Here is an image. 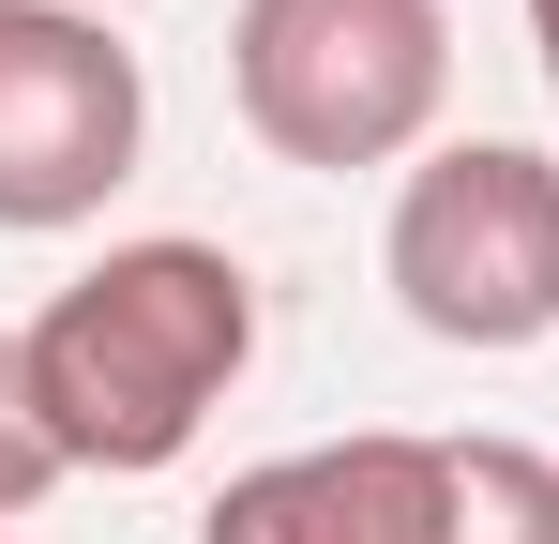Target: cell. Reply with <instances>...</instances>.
Here are the masks:
<instances>
[{
    "instance_id": "52a82bcc",
    "label": "cell",
    "mask_w": 559,
    "mask_h": 544,
    "mask_svg": "<svg viewBox=\"0 0 559 544\" xmlns=\"http://www.w3.org/2000/svg\"><path fill=\"white\" fill-rule=\"evenodd\" d=\"M61 484H76V469H61L46 409H31V363H15V333H0V530H31Z\"/></svg>"
},
{
    "instance_id": "8992f818",
    "label": "cell",
    "mask_w": 559,
    "mask_h": 544,
    "mask_svg": "<svg viewBox=\"0 0 559 544\" xmlns=\"http://www.w3.org/2000/svg\"><path fill=\"white\" fill-rule=\"evenodd\" d=\"M439 544H559V453L545 439H454Z\"/></svg>"
},
{
    "instance_id": "5b68a950",
    "label": "cell",
    "mask_w": 559,
    "mask_h": 544,
    "mask_svg": "<svg viewBox=\"0 0 559 544\" xmlns=\"http://www.w3.org/2000/svg\"><path fill=\"white\" fill-rule=\"evenodd\" d=\"M439 499H454V439L364 424V439H302L242 469L197 515V544H439Z\"/></svg>"
},
{
    "instance_id": "3957f363",
    "label": "cell",
    "mask_w": 559,
    "mask_h": 544,
    "mask_svg": "<svg viewBox=\"0 0 559 544\" xmlns=\"http://www.w3.org/2000/svg\"><path fill=\"white\" fill-rule=\"evenodd\" d=\"M378 272L408 303V333L439 348H545L559 333V152L530 137H439L424 167L393 181Z\"/></svg>"
},
{
    "instance_id": "9c48e42d",
    "label": "cell",
    "mask_w": 559,
    "mask_h": 544,
    "mask_svg": "<svg viewBox=\"0 0 559 544\" xmlns=\"http://www.w3.org/2000/svg\"><path fill=\"white\" fill-rule=\"evenodd\" d=\"M0 544H15V530H0Z\"/></svg>"
},
{
    "instance_id": "277c9868",
    "label": "cell",
    "mask_w": 559,
    "mask_h": 544,
    "mask_svg": "<svg viewBox=\"0 0 559 544\" xmlns=\"http://www.w3.org/2000/svg\"><path fill=\"white\" fill-rule=\"evenodd\" d=\"M152 152V76L92 0H0V227H92Z\"/></svg>"
},
{
    "instance_id": "7a4b0ae2",
    "label": "cell",
    "mask_w": 559,
    "mask_h": 544,
    "mask_svg": "<svg viewBox=\"0 0 559 544\" xmlns=\"http://www.w3.org/2000/svg\"><path fill=\"white\" fill-rule=\"evenodd\" d=\"M227 91L273 167H424L454 106V0H242Z\"/></svg>"
},
{
    "instance_id": "ba28073f",
    "label": "cell",
    "mask_w": 559,
    "mask_h": 544,
    "mask_svg": "<svg viewBox=\"0 0 559 544\" xmlns=\"http://www.w3.org/2000/svg\"><path fill=\"white\" fill-rule=\"evenodd\" d=\"M530 61H545V106H559V0H530Z\"/></svg>"
},
{
    "instance_id": "6da1fadb",
    "label": "cell",
    "mask_w": 559,
    "mask_h": 544,
    "mask_svg": "<svg viewBox=\"0 0 559 544\" xmlns=\"http://www.w3.org/2000/svg\"><path fill=\"white\" fill-rule=\"evenodd\" d=\"M15 363H31V409H46L61 469L152 484V469H182V453L212 439V409L242 393V363H258V272L227 258V243H182V227L106 243L76 287L31 303Z\"/></svg>"
}]
</instances>
